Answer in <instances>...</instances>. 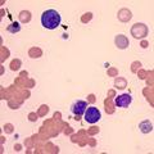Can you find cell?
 Wrapping results in <instances>:
<instances>
[{
	"mask_svg": "<svg viewBox=\"0 0 154 154\" xmlns=\"http://www.w3.org/2000/svg\"><path fill=\"white\" fill-rule=\"evenodd\" d=\"M8 30L11 31V32H14V31H16V32H18L19 30H21V27H19V25H18V23H16V27H9Z\"/></svg>",
	"mask_w": 154,
	"mask_h": 154,
	"instance_id": "cell-7",
	"label": "cell"
},
{
	"mask_svg": "<svg viewBox=\"0 0 154 154\" xmlns=\"http://www.w3.org/2000/svg\"><path fill=\"white\" fill-rule=\"evenodd\" d=\"M88 108V102L85 100H75L73 104L71 105V112L76 116H82Z\"/></svg>",
	"mask_w": 154,
	"mask_h": 154,
	"instance_id": "cell-3",
	"label": "cell"
},
{
	"mask_svg": "<svg viewBox=\"0 0 154 154\" xmlns=\"http://www.w3.org/2000/svg\"><path fill=\"white\" fill-rule=\"evenodd\" d=\"M116 44H117L118 48H121V49H125V48H127L128 41L126 40V37H125L123 35H119V36L116 37Z\"/></svg>",
	"mask_w": 154,
	"mask_h": 154,
	"instance_id": "cell-6",
	"label": "cell"
},
{
	"mask_svg": "<svg viewBox=\"0 0 154 154\" xmlns=\"http://www.w3.org/2000/svg\"><path fill=\"white\" fill-rule=\"evenodd\" d=\"M139 128L141 130V132L148 134V132H152L153 125H152V122H149V121H143L140 125H139Z\"/></svg>",
	"mask_w": 154,
	"mask_h": 154,
	"instance_id": "cell-5",
	"label": "cell"
},
{
	"mask_svg": "<svg viewBox=\"0 0 154 154\" xmlns=\"http://www.w3.org/2000/svg\"><path fill=\"white\" fill-rule=\"evenodd\" d=\"M84 116H85V121L88 123H90V125H94L96 122H99L100 118H102V113H100V110L96 107H94V105L86 108Z\"/></svg>",
	"mask_w": 154,
	"mask_h": 154,
	"instance_id": "cell-2",
	"label": "cell"
},
{
	"mask_svg": "<svg viewBox=\"0 0 154 154\" xmlns=\"http://www.w3.org/2000/svg\"><path fill=\"white\" fill-rule=\"evenodd\" d=\"M62 17L55 9H48L41 14V25L48 30H55L60 26Z\"/></svg>",
	"mask_w": 154,
	"mask_h": 154,
	"instance_id": "cell-1",
	"label": "cell"
},
{
	"mask_svg": "<svg viewBox=\"0 0 154 154\" xmlns=\"http://www.w3.org/2000/svg\"><path fill=\"white\" fill-rule=\"evenodd\" d=\"M116 105L118 108H128L132 103V96L130 94H122V95H118L114 100Z\"/></svg>",
	"mask_w": 154,
	"mask_h": 154,
	"instance_id": "cell-4",
	"label": "cell"
}]
</instances>
